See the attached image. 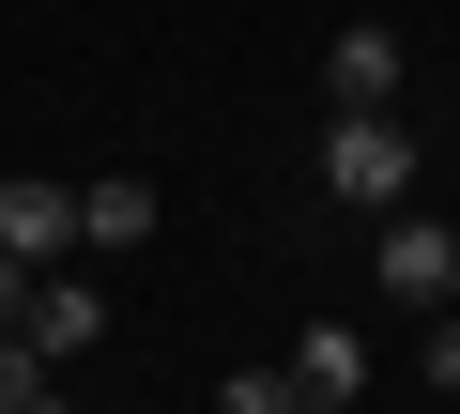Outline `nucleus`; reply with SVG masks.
Masks as SVG:
<instances>
[{"label": "nucleus", "mask_w": 460, "mask_h": 414, "mask_svg": "<svg viewBox=\"0 0 460 414\" xmlns=\"http://www.w3.org/2000/svg\"><path fill=\"white\" fill-rule=\"evenodd\" d=\"M414 123L399 108H338L323 123V199H338V216H399V199H414Z\"/></svg>", "instance_id": "obj_1"}, {"label": "nucleus", "mask_w": 460, "mask_h": 414, "mask_svg": "<svg viewBox=\"0 0 460 414\" xmlns=\"http://www.w3.org/2000/svg\"><path fill=\"white\" fill-rule=\"evenodd\" d=\"M368 277H384L399 307H445V292H460V231L399 199V216H384V246H368Z\"/></svg>", "instance_id": "obj_2"}, {"label": "nucleus", "mask_w": 460, "mask_h": 414, "mask_svg": "<svg viewBox=\"0 0 460 414\" xmlns=\"http://www.w3.org/2000/svg\"><path fill=\"white\" fill-rule=\"evenodd\" d=\"M399 77H414V47H399L384 16H353V31L323 47V108H399Z\"/></svg>", "instance_id": "obj_3"}, {"label": "nucleus", "mask_w": 460, "mask_h": 414, "mask_svg": "<svg viewBox=\"0 0 460 414\" xmlns=\"http://www.w3.org/2000/svg\"><path fill=\"white\" fill-rule=\"evenodd\" d=\"M277 368H292V414H353V399H368V338H353V322H307Z\"/></svg>", "instance_id": "obj_4"}, {"label": "nucleus", "mask_w": 460, "mask_h": 414, "mask_svg": "<svg viewBox=\"0 0 460 414\" xmlns=\"http://www.w3.org/2000/svg\"><path fill=\"white\" fill-rule=\"evenodd\" d=\"M0 246H16L31 277H47V261H77V184H47V169H16V184H0Z\"/></svg>", "instance_id": "obj_5"}, {"label": "nucleus", "mask_w": 460, "mask_h": 414, "mask_svg": "<svg viewBox=\"0 0 460 414\" xmlns=\"http://www.w3.org/2000/svg\"><path fill=\"white\" fill-rule=\"evenodd\" d=\"M16 322H31V338H47V353H62V368H77V353H93V338H108V292H93V277H77V261H47V277H31V307H16Z\"/></svg>", "instance_id": "obj_6"}, {"label": "nucleus", "mask_w": 460, "mask_h": 414, "mask_svg": "<svg viewBox=\"0 0 460 414\" xmlns=\"http://www.w3.org/2000/svg\"><path fill=\"white\" fill-rule=\"evenodd\" d=\"M77 246H154V184L138 169H93L77 184Z\"/></svg>", "instance_id": "obj_7"}, {"label": "nucleus", "mask_w": 460, "mask_h": 414, "mask_svg": "<svg viewBox=\"0 0 460 414\" xmlns=\"http://www.w3.org/2000/svg\"><path fill=\"white\" fill-rule=\"evenodd\" d=\"M47 399H62V353L31 322H0V414H47Z\"/></svg>", "instance_id": "obj_8"}, {"label": "nucleus", "mask_w": 460, "mask_h": 414, "mask_svg": "<svg viewBox=\"0 0 460 414\" xmlns=\"http://www.w3.org/2000/svg\"><path fill=\"white\" fill-rule=\"evenodd\" d=\"M414 368H429V383L460 399V307H429V353H414Z\"/></svg>", "instance_id": "obj_9"}, {"label": "nucleus", "mask_w": 460, "mask_h": 414, "mask_svg": "<svg viewBox=\"0 0 460 414\" xmlns=\"http://www.w3.org/2000/svg\"><path fill=\"white\" fill-rule=\"evenodd\" d=\"M16 307H31V261H16V246H0V322H16Z\"/></svg>", "instance_id": "obj_10"}, {"label": "nucleus", "mask_w": 460, "mask_h": 414, "mask_svg": "<svg viewBox=\"0 0 460 414\" xmlns=\"http://www.w3.org/2000/svg\"><path fill=\"white\" fill-rule=\"evenodd\" d=\"M445 307H460V292H445Z\"/></svg>", "instance_id": "obj_11"}]
</instances>
